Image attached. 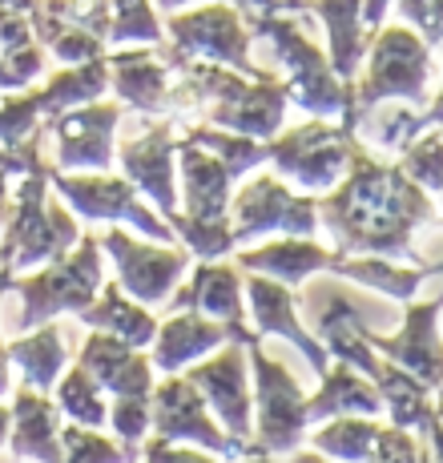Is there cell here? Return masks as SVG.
<instances>
[{
    "label": "cell",
    "mask_w": 443,
    "mask_h": 463,
    "mask_svg": "<svg viewBox=\"0 0 443 463\" xmlns=\"http://www.w3.org/2000/svg\"><path fill=\"white\" fill-rule=\"evenodd\" d=\"M97 262H93V242H85V250L77 254V262L61 266V270H49L41 274V279L24 282V295H29V323L41 315H52V310L61 307H81L89 298V290L97 287Z\"/></svg>",
    "instance_id": "1"
},
{
    "label": "cell",
    "mask_w": 443,
    "mask_h": 463,
    "mask_svg": "<svg viewBox=\"0 0 443 463\" xmlns=\"http://www.w3.org/2000/svg\"><path fill=\"white\" fill-rule=\"evenodd\" d=\"M259 379H262V435L266 448H287L303 427V403H298V387L290 383L287 371H278V363H266L259 354Z\"/></svg>",
    "instance_id": "2"
},
{
    "label": "cell",
    "mask_w": 443,
    "mask_h": 463,
    "mask_svg": "<svg viewBox=\"0 0 443 463\" xmlns=\"http://www.w3.org/2000/svg\"><path fill=\"white\" fill-rule=\"evenodd\" d=\"M109 246H113V254L121 258V279H126V287L146 302L162 298L165 287H170L177 279V270H182V254L133 246V242H126V234H109Z\"/></svg>",
    "instance_id": "3"
},
{
    "label": "cell",
    "mask_w": 443,
    "mask_h": 463,
    "mask_svg": "<svg viewBox=\"0 0 443 463\" xmlns=\"http://www.w3.org/2000/svg\"><path fill=\"white\" fill-rule=\"evenodd\" d=\"M174 33L182 37V49H206L246 69V41L226 8H206V13H193L185 21H174Z\"/></svg>",
    "instance_id": "4"
},
{
    "label": "cell",
    "mask_w": 443,
    "mask_h": 463,
    "mask_svg": "<svg viewBox=\"0 0 443 463\" xmlns=\"http://www.w3.org/2000/svg\"><path fill=\"white\" fill-rule=\"evenodd\" d=\"M193 383L210 395V403L222 407L230 427H238V435H246V395H242V359L238 351H230L226 359L206 363L193 371Z\"/></svg>",
    "instance_id": "5"
},
{
    "label": "cell",
    "mask_w": 443,
    "mask_h": 463,
    "mask_svg": "<svg viewBox=\"0 0 443 463\" xmlns=\"http://www.w3.org/2000/svg\"><path fill=\"white\" fill-rule=\"evenodd\" d=\"M157 427H162V435H193V439H206L210 448H222L218 431L206 423V415H202V399L193 395L190 387H182V383H165L162 391H157Z\"/></svg>",
    "instance_id": "6"
},
{
    "label": "cell",
    "mask_w": 443,
    "mask_h": 463,
    "mask_svg": "<svg viewBox=\"0 0 443 463\" xmlns=\"http://www.w3.org/2000/svg\"><path fill=\"white\" fill-rule=\"evenodd\" d=\"M118 109H97V113H77L69 118L61 133H65V162L69 165H105L109 162V126Z\"/></svg>",
    "instance_id": "7"
},
{
    "label": "cell",
    "mask_w": 443,
    "mask_h": 463,
    "mask_svg": "<svg viewBox=\"0 0 443 463\" xmlns=\"http://www.w3.org/2000/svg\"><path fill=\"white\" fill-rule=\"evenodd\" d=\"M170 141H165V133H154V137L146 141H129L126 149V165L133 169V177H137L141 185H146L149 194H154L157 202H162V210L174 206V190H170Z\"/></svg>",
    "instance_id": "8"
},
{
    "label": "cell",
    "mask_w": 443,
    "mask_h": 463,
    "mask_svg": "<svg viewBox=\"0 0 443 463\" xmlns=\"http://www.w3.org/2000/svg\"><path fill=\"white\" fill-rule=\"evenodd\" d=\"M254 310H259V323H262V331H282L287 338H295L298 346L315 359V367L323 371V354H318V346L310 343V338L298 331V323H295V307H290V298H287V290H278V287H270V282H254Z\"/></svg>",
    "instance_id": "9"
},
{
    "label": "cell",
    "mask_w": 443,
    "mask_h": 463,
    "mask_svg": "<svg viewBox=\"0 0 443 463\" xmlns=\"http://www.w3.org/2000/svg\"><path fill=\"white\" fill-rule=\"evenodd\" d=\"M214 343H222V331H218V326L202 323V318H177L174 326H165L162 351H157V363H162L165 371H174L177 363H185L190 354H198V351H210Z\"/></svg>",
    "instance_id": "10"
},
{
    "label": "cell",
    "mask_w": 443,
    "mask_h": 463,
    "mask_svg": "<svg viewBox=\"0 0 443 463\" xmlns=\"http://www.w3.org/2000/svg\"><path fill=\"white\" fill-rule=\"evenodd\" d=\"M246 262H250V266H266V274H282V279L295 282V279H303V274L315 270V266L331 262V254L318 250V246H310V242L290 238V242L270 246V250H262V254H246Z\"/></svg>",
    "instance_id": "11"
},
{
    "label": "cell",
    "mask_w": 443,
    "mask_h": 463,
    "mask_svg": "<svg viewBox=\"0 0 443 463\" xmlns=\"http://www.w3.org/2000/svg\"><path fill=\"white\" fill-rule=\"evenodd\" d=\"M85 318L105 326V335H121L126 343H146V338H154V318L141 315L133 302H121L118 290H105V302L97 310H89Z\"/></svg>",
    "instance_id": "12"
},
{
    "label": "cell",
    "mask_w": 443,
    "mask_h": 463,
    "mask_svg": "<svg viewBox=\"0 0 443 463\" xmlns=\"http://www.w3.org/2000/svg\"><path fill=\"white\" fill-rule=\"evenodd\" d=\"M198 298V307L214 310V315H238V279L226 266H206L193 279V295H185L177 307H190Z\"/></svg>",
    "instance_id": "13"
},
{
    "label": "cell",
    "mask_w": 443,
    "mask_h": 463,
    "mask_svg": "<svg viewBox=\"0 0 443 463\" xmlns=\"http://www.w3.org/2000/svg\"><path fill=\"white\" fill-rule=\"evenodd\" d=\"M61 331H41L37 338H29V343H13L8 346V354H16V359L29 367L33 383H41V387H49L52 375H57V363H61Z\"/></svg>",
    "instance_id": "14"
},
{
    "label": "cell",
    "mask_w": 443,
    "mask_h": 463,
    "mask_svg": "<svg viewBox=\"0 0 443 463\" xmlns=\"http://www.w3.org/2000/svg\"><path fill=\"white\" fill-rule=\"evenodd\" d=\"M371 407H375L371 391L363 387L351 371H335V379L326 383V391L318 395V403H310V411L323 415V411H371Z\"/></svg>",
    "instance_id": "15"
},
{
    "label": "cell",
    "mask_w": 443,
    "mask_h": 463,
    "mask_svg": "<svg viewBox=\"0 0 443 463\" xmlns=\"http://www.w3.org/2000/svg\"><path fill=\"white\" fill-rule=\"evenodd\" d=\"M61 399H65V411L77 415V420H85V423H101L105 420V407L93 403L97 391H93V383H89L85 371H73V379H65Z\"/></svg>",
    "instance_id": "16"
}]
</instances>
